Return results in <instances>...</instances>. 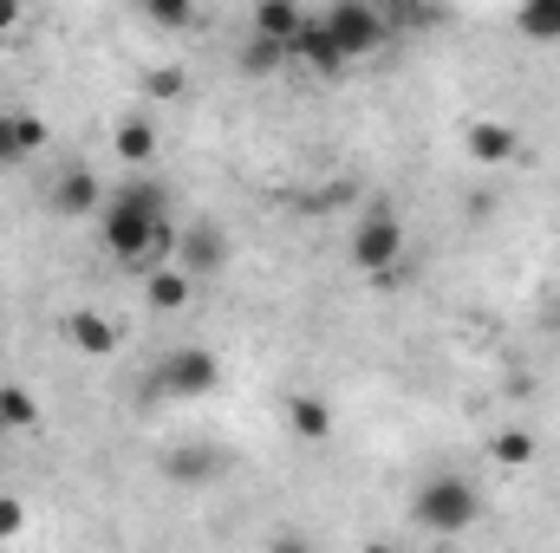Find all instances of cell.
<instances>
[{"mask_svg": "<svg viewBox=\"0 0 560 553\" xmlns=\"http://www.w3.org/2000/svg\"><path fill=\"white\" fill-rule=\"evenodd\" d=\"M280 416H287V430H293L300 443H332V404H326L319 391H293V398H280Z\"/></svg>", "mask_w": 560, "mask_h": 553, "instance_id": "obj_9", "label": "cell"}, {"mask_svg": "<svg viewBox=\"0 0 560 553\" xmlns=\"http://www.w3.org/2000/svg\"><path fill=\"white\" fill-rule=\"evenodd\" d=\"M20 534H26V502L0 495V541H20Z\"/></svg>", "mask_w": 560, "mask_h": 553, "instance_id": "obj_23", "label": "cell"}, {"mask_svg": "<svg viewBox=\"0 0 560 553\" xmlns=\"http://www.w3.org/2000/svg\"><path fill=\"white\" fill-rule=\"evenodd\" d=\"M143 92H150V98H183V92H189V72H183V66H150V72H143Z\"/></svg>", "mask_w": 560, "mask_h": 553, "instance_id": "obj_21", "label": "cell"}, {"mask_svg": "<svg viewBox=\"0 0 560 553\" xmlns=\"http://www.w3.org/2000/svg\"><path fill=\"white\" fill-rule=\"evenodd\" d=\"M293 59H300L306 72H319V79H339V72H346V52L332 46L326 20H313V13H306V26H300V39H293Z\"/></svg>", "mask_w": 560, "mask_h": 553, "instance_id": "obj_10", "label": "cell"}, {"mask_svg": "<svg viewBox=\"0 0 560 553\" xmlns=\"http://www.w3.org/2000/svg\"><path fill=\"white\" fill-rule=\"evenodd\" d=\"M319 20H326L332 46L346 52V66L365 59V52H378V46L392 39V20H385V7H372V0H332Z\"/></svg>", "mask_w": 560, "mask_h": 553, "instance_id": "obj_4", "label": "cell"}, {"mask_svg": "<svg viewBox=\"0 0 560 553\" xmlns=\"http://www.w3.org/2000/svg\"><path fill=\"white\" fill-rule=\"evenodd\" d=\"M515 26H522L528 39H560V0H528V7H515Z\"/></svg>", "mask_w": 560, "mask_h": 553, "instance_id": "obj_19", "label": "cell"}, {"mask_svg": "<svg viewBox=\"0 0 560 553\" xmlns=\"http://www.w3.org/2000/svg\"><path fill=\"white\" fill-rule=\"evenodd\" d=\"M189 293H196V280L183 274V268H156V274L143 280V306L150 313H183Z\"/></svg>", "mask_w": 560, "mask_h": 553, "instance_id": "obj_15", "label": "cell"}, {"mask_svg": "<svg viewBox=\"0 0 560 553\" xmlns=\"http://www.w3.org/2000/svg\"><path fill=\"white\" fill-rule=\"evenodd\" d=\"M156 385H163L170 398H209V391L222 385V365H215V352H202V345H176V352L163 358Z\"/></svg>", "mask_w": 560, "mask_h": 553, "instance_id": "obj_5", "label": "cell"}, {"mask_svg": "<svg viewBox=\"0 0 560 553\" xmlns=\"http://www.w3.org/2000/svg\"><path fill=\"white\" fill-rule=\"evenodd\" d=\"M352 196H359V183H332V189L313 196V215H319V209H339V202H352Z\"/></svg>", "mask_w": 560, "mask_h": 553, "instance_id": "obj_24", "label": "cell"}, {"mask_svg": "<svg viewBox=\"0 0 560 553\" xmlns=\"http://www.w3.org/2000/svg\"><path fill=\"white\" fill-rule=\"evenodd\" d=\"M411 521L430 528L436 541H450V534H463V528H476V521H482V495H476V482H469V475L436 469V475L418 489V502H411Z\"/></svg>", "mask_w": 560, "mask_h": 553, "instance_id": "obj_2", "label": "cell"}, {"mask_svg": "<svg viewBox=\"0 0 560 553\" xmlns=\"http://www.w3.org/2000/svg\"><path fill=\"white\" fill-rule=\"evenodd\" d=\"M105 202H112V196H105V183H98L92 169H66V176L52 183V209H59V215H105Z\"/></svg>", "mask_w": 560, "mask_h": 553, "instance_id": "obj_11", "label": "cell"}, {"mask_svg": "<svg viewBox=\"0 0 560 553\" xmlns=\"http://www.w3.org/2000/svg\"><path fill=\"white\" fill-rule=\"evenodd\" d=\"M398 261H405V222H398V209L392 202H365V215L352 228V268L385 280Z\"/></svg>", "mask_w": 560, "mask_h": 553, "instance_id": "obj_3", "label": "cell"}, {"mask_svg": "<svg viewBox=\"0 0 560 553\" xmlns=\"http://www.w3.org/2000/svg\"><path fill=\"white\" fill-rule=\"evenodd\" d=\"M143 20L163 26V33H183V26H196V7H189V0H150Z\"/></svg>", "mask_w": 560, "mask_h": 553, "instance_id": "obj_20", "label": "cell"}, {"mask_svg": "<svg viewBox=\"0 0 560 553\" xmlns=\"http://www.w3.org/2000/svg\"><path fill=\"white\" fill-rule=\"evenodd\" d=\"M170 209H176V196L163 189V183H125L112 202H105V215H98V235H105V255L118 261V268H131V274H156L150 268V242H156V228L170 222Z\"/></svg>", "mask_w": 560, "mask_h": 553, "instance_id": "obj_1", "label": "cell"}, {"mask_svg": "<svg viewBox=\"0 0 560 553\" xmlns=\"http://www.w3.org/2000/svg\"><path fill=\"white\" fill-rule=\"evenodd\" d=\"M0 416L7 430H39V398L26 385H0Z\"/></svg>", "mask_w": 560, "mask_h": 553, "instance_id": "obj_18", "label": "cell"}, {"mask_svg": "<svg viewBox=\"0 0 560 553\" xmlns=\"http://www.w3.org/2000/svg\"><path fill=\"white\" fill-rule=\"evenodd\" d=\"M365 553H398V548H385V541H372V548H365Z\"/></svg>", "mask_w": 560, "mask_h": 553, "instance_id": "obj_27", "label": "cell"}, {"mask_svg": "<svg viewBox=\"0 0 560 553\" xmlns=\"http://www.w3.org/2000/svg\"><path fill=\"white\" fill-rule=\"evenodd\" d=\"M176 268H183L189 280L222 274V268H229V235H222L215 222H202V215L183 222V228H176Z\"/></svg>", "mask_w": 560, "mask_h": 553, "instance_id": "obj_6", "label": "cell"}, {"mask_svg": "<svg viewBox=\"0 0 560 553\" xmlns=\"http://www.w3.org/2000/svg\"><path fill=\"white\" fill-rule=\"evenodd\" d=\"M33 150H46V125L33 111H0V169L33 156Z\"/></svg>", "mask_w": 560, "mask_h": 553, "instance_id": "obj_13", "label": "cell"}, {"mask_svg": "<svg viewBox=\"0 0 560 553\" xmlns=\"http://www.w3.org/2000/svg\"><path fill=\"white\" fill-rule=\"evenodd\" d=\"M293 52L287 46H268V39H248V52H242V72H275V66H287Z\"/></svg>", "mask_w": 560, "mask_h": 553, "instance_id": "obj_22", "label": "cell"}, {"mask_svg": "<svg viewBox=\"0 0 560 553\" xmlns=\"http://www.w3.org/2000/svg\"><path fill=\"white\" fill-rule=\"evenodd\" d=\"M423 553H450V548H423Z\"/></svg>", "mask_w": 560, "mask_h": 553, "instance_id": "obj_29", "label": "cell"}, {"mask_svg": "<svg viewBox=\"0 0 560 553\" xmlns=\"http://www.w3.org/2000/svg\"><path fill=\"white\" fill-rule=\"evenodd\" d=\"M112 150L125 156V163H156V125L150 118H118V131H112Z\"/></svg>", "mask_w": 560, "mask_h": 553, "instance_id": "obj_17", "label": "cell"}, {"mask_svg": "<svg viewBox=\"0 0 560 553\" xmlns=\"http://www.w3.org/2000/svg\"><path fill=\"white\" fill-rule=\"evenodd\" d=\"M463 150H469V163H482V169H502V163H515V125H502V118H476L469 131H463Z\"/></svg>", "mask_w": 560, "mask_h": 553, "instance_id": "obj_8", "label": "cell"}, {"mask_svg": "<svg viewBox=\"0 0 560 553\" xmlns=\"http://www.w3.org/2000/svg\"><path fill=\"white\" fill-rule=\"evenodd\" d=\"M555 332H560V299H555Z\"/></svg>", "mask_w": 560, "mask_h": 553, "instance_id": "obj_28", "label": "cell"}, {"mask_svg": "<svg viewBox=\"0 0 560 553\" xmlns=\"http://www.w3.org/2000/svg\"><path fill=\"white\" fill-rule=\"evenodd\" d=\"M268 553H313V541H306L300 528H280L275 541H268Z\"/></svg>", "mask_w": 560, "mask_h": 553, "instance_id": "obj_25", "label": "cell"}, {"mask_svg": "<svg viewBox=\"0 0 560 553\" xmlns=\"http://www.w3.org/2000/svg\"><path fill=\"white\" fill-rule=\"evenodd\" d=\"M0 436H7V416H0Z\"/></svg>", "mask_w": 560, "mask_h": 553, "instance_id": "obj_30", "label": "cell"}, {"mask_svg": "<svg viewBox=\"0 0 560 553\" xmlns=\"http://www.w3.org/2000/svg\"><path fill=\"white\" fill-rule=\"evenodd\" d=\"M535 456H541L535 430H515V423H509V430H495V436H489V462H495V469H509V475H515V469H528Z\"/></svg>", "mask_w": 560, "mask_h": 553, "instance_id": "obj_16", "label": "cell"}, {"mask_svg": "<svg viewBox=\"0 0 560 553\" xmlns=\"http://www.w3.org/2000/svg\"><path fill=\"white\" fill-rule=\"evenodd\" d=\"M222 469V449L215 443H176L170 456H163V475L170 482H209Z\"/></svg>", "mask_w": 560, "mask_h": 553, "instance_id": "obj_14", "label": "cell"}, {"mask_svg": "<svg viewBox=\"0 0 560 553\" xmlns=\"http://www.w3.org/2000/svg\"><path fill=\"white\" fill-rule=\"evenodd\" d=\"M26 26V13H20V0H0V39H13Z\"/></svg>", "mask_w": 560, "mask_h": 553, "instance_id": "obj_26", "label": "cell"}, {"mask_svg": "<svg viewBox=\"0 0 560 553\" xmlns=\"http://www.w3.org/2000/svg\"><path fill=\"white\" fill-rule=\"evenodd\" d=\"M300 26H306V7L300 0H261L255 7V39H268V46H287L293 52Z\"/></svg>", "mask_w": 560, "mask_h": 553, "instance_id": "obj_12", "label": "cell"}, {"mask_svg": "<svg viewBox=\"0 0 560 553\" xmlns=\"http://www.w3.org/2000/svg\"><path fill=\"white\" fill-rule=\"evenodd\" d=\"M59 332H66V345H72V352H85V358H112V352L125 345L118 319H112V313H98V306H72V313L59 319Z\"/></svg>", "mask_w": 560, "mask_h": 553, "instance_id": "obj_7", "label": "cell"}]
</instances>
